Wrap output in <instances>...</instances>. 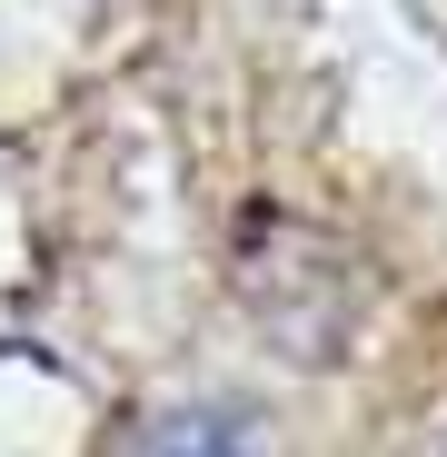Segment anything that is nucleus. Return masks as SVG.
Returning <instances> with one entry per match:
<instances>
[{
  "instance_id": "1",
  "label": "nucleus",
  "mask_w": 447,
  "mask_h": 457,
  "mask_svg": "<svg viewBox=\"0 0 447 457\" xmlns=\"http://www.w3.org/2000/svg\"><path fill=\"white\" fill-rule=\"evenodd\" d=\"M110 457H249V428L219 408H170V418H129Z\"/></svg>"
}]
</instances>
